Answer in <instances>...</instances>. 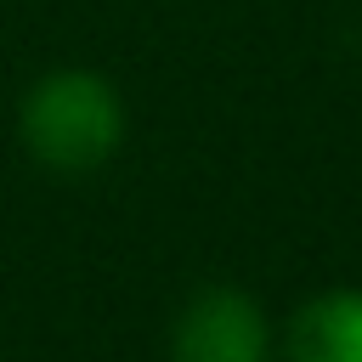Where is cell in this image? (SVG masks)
Segmentation results:
<instances>
[{
	"instance_id": "cell-1",
	"label": "cell",
	"mask_w": 362,
	"mask_h": 362,
	"mask_svg": "<svg viewBox=\"0 0 362 362\" xmlns=\"http://www.w3.org/2000/svg\"><path fill=\"white\" fill-rule=\"evenodd\" d=\"M23 147L57 170V175H90L102 170L124 141V102L113 79L90 68H51L28 85L17 107Z\"/></svg>"
},
{
	"instance_id": "cell-2",
	"label": "cell",
	"mask_w": 362,
	"mask_h": 362,
	"mask_svg": "<svg viewBox=\"0 0 362 362\" xmlns=\"http://www.w3.org/2000/svg\"><path fill=\"white\" fill-rule=\"evenodd\" d=\"M272 328L243 288H204L170 328V362H266Z\"/></svg>"
},
{
	"instance_id": "cell-3",
	"label": "cell",
	"mask_w": 362,
	"mask_h": 362,
	"mask_svg": "<svg viewBox=\"0 0 362 362\" xmlns=\"http://www.w3.org/2000/svg\"><path fill=\"white\" fill-rule=\"evenodd\" d=\"M283 362H362V288H328L288 317Z\"/></svg>"
}]
</instances>
